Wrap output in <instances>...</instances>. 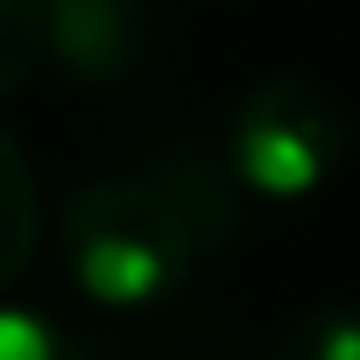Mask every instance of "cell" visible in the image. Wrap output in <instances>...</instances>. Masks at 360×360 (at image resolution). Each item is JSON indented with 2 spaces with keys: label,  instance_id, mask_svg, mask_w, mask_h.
<instances>
[{
  "label": "cell",
  "instance_id": "6",
  "mask_svg": "<svg viewBox=\"0 0 360 360\" xmlns=\"http://www.w3.org/2000/svg\"><path fill=\"white\" fill-rule=\"evenodd\" d=\"M43 64H50L43 0H0V92H22Z\"/></svg>",
  "mask_w": 360,
  "mask_h": 360
},
{
  "label": "cell",
  "instance_id": "3",
  "mask_svg": "<svg viewBox=\"0 0 360 360\" xmlns=\"http://www.w3.org/2000/svg\"><path fill=\"white\" fill-rule=\"evenodd\" d=\"M43 22H50V64L78 92H106L134 78L155 36L148 0H43Z\"/></svg>",
  "mask_w": 360,
  "mask_h": 360
},
{
  "label": "cell",
  "instance_id": "4",
  "mask_svg": "<svg viewBox=\"0 0 360 360\" xmlns=\"http://www.w3.org/2000/svg\"><path fill=\"white\" fill-rule=\"evenodd\" d=\"M127 325H134V332L120 339L113 360H233V346H226L212 325H198L191 311H176V304H162V311H134Z\"/></svg>",
  "mask_w": 360,
  "mask_h": 360
},
{
  "label": "cell",
  "instance_id": "1",
  "mask_svg": "<svg viewBox=\"0 0 360 360\" xmlns=\"http://www.w3.org/2000/svg\"><path fill=\"white\" fill-rule=\"evenodd\" d=\"M57 248L85 304H99L106 318H134L176 304L205 255V233L162 176H92L57 212Z\"/></svg>",
  "mask_w": 360,
  "mask_h": 360
},
{
  "label": "cell",
  "instance_id": "8",
  "mask_svg": "<svg viewBox=\"0 0 360 360\" xmlns=\"http://www.w3.org/2000/svg\"><path fill=\"white\" fill-rule=\"evenodd\" d=\"M0 169H8V219H15V240H8V283H22L29 276V255H36V176H29V155H22V141L8 134L0 141Z\"/></svg>",
  "mask_w": 360,
  "mask_h": 360
},
{
  "label": "cell",
  "instance_id": "7",
  "mask_svg": "<svg viewBox=\"0 0 360 360\" xmlns=\"http://www.w3.org/2000/svg\"><path fill=\"white\" fill-rule=\"evenodd\" d=\"M0 360H92L50 311L36 304H8V318H0Z\"/></svg>",
  "mask_w": 360,
  "mask_h": 360
},
{
  "label": "cell",
  "instance_id": "5",
  "mask_svg": "<svg viewBox=\"0 0 360 360\" xmlns=\"http://www.w3.org/2000/svg\"><path fill=\"white\" fill-rule=\"evenodd\" d=\"M269 360H360V304H311V311H297L276 332Z\"/></svg>",
  "mask_w": 360,
  "mask_h": 360
},
{
  "label": "cell",
  "instance_id": "2",
  "mask_svg": "<svg viewBox=\"0 0 360 360\" xmlns=\"http://www.w3.org/2000/svg\"><path fill=\"white\" fill-rule=\"evenodd\" d=\"M346 148H353L346 99L311 71H269L262 85H248L233 99L219 155L248 198L304 205L346 169Z\"/></svg>",
  "mask_w": 360,
  "mask_h": 360
}]
</instances>
